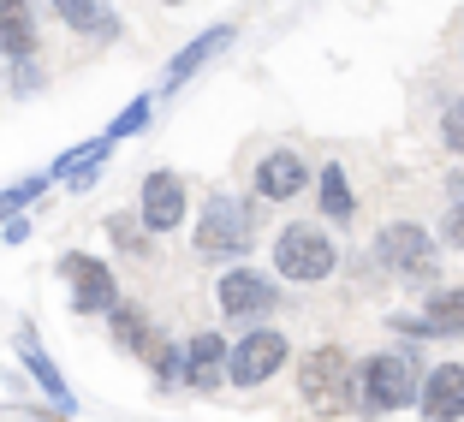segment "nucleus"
<instances>
[{"label": "nucleus", "instance_id": "nucleus-27", "mask_svg": "<svg viewBox=\"0 0 464 422\" xmlns=\"http://www.w3.org/2000/svg\"><path fill=\"white\" fill-rule=\"evenodd\" d=\"M30 238V220H6V245H24Z\"/></svg>", "mask_w": 464, "mask_h": 422}, {"label": "nucleus", "instance_id": "nucleus-13", "mask_svg": "<svg viewBox=\"0 0 464 422\" xmlns=\"http://www.w3.org/2000/svg\"><path fill=\"white\" fill-rule=\"evenodd\" d=\"M304 191H310V167L292 149H268L256 161V197L262 203H292V197H304Z\"/></svg>", "mask_w": 464, "mask_h": 422}, {"label": "nucleus", "instance_id": "nucleus-23", "mask_svg": "<svg viewBox=\"0 0 464 422\" xmlns=\"http://www.w3.org/2000/svg\"><path fill=\"white\" fill-rule=\"evenodd\" d=\"M150 113H155V96H137V101H125V108L113 113L108 137H113V143H125V137H137L143 125H150Z\"/></svg>", "mask_w": 464, "mask_h": 422}, {"label": "nucleus", "instance_id": "nucleus-19", "mask_svg": "<svg viewBox=\"0 0 464 422\" xmlns=\"http://www.w3.org/2000/svg\"><path fill=\"white\" fill-rule=\"evenodd\" d=\"M315 203H322V220H334V226H352L357 197H352V178H345L340 161H328L322 173H315Z\"/></svg>", "mask_w": 464, "mask_h": 422}, {"label": "nucleus", "instance_id": "nucleus-7", "mask_svg": "<svg viewBox=\"0 0 464 422\" xmlns=\"http://www.w3.org/2000/svg\"><path fill=\"white\" fill-rule=\"evenodd\" d=\"M280 363H292L286 333H274V327H250L245 340L227 351V381L232 387H262V381L280 375Z\"/></svg>", "mask_w": 464, "mask_h": 422}, {"label": "nucleus", "instance_id": "nucleus-25", "mask_svg": "<svg viewBox=\"0 0 464 422\" xmlns=\"http://www.w3.org/2000/svg\"><path fill=\"white\" fill-rule=\"evenodd\" d=\"M440 143H447L452 155H464V101H447V113H440Z\"/></svg>", "mask_w": 464, "mask_h": 422}, {"label": "nucleus", "instance_id": "nucleus-11", "mask_svg": "<svg viewBox=\"0 0 464 422\" xmlns=\"http://www.w3.org/2000/svg\"><path fill=\"white\" fill-rule=\"evenodd\" d=\"M423 422H464V363H435L417 387Z\"/></svg>", "mask_w": 464, "mask_h": 422}, {"label": "nucleus", "instance_id": "nucleus-10", "mask_svg": "<svg viewBox=\"0 0 464 422\" xmlns=\"http://www.w3.org/2000/svg\"><path fill=\"white\" fill-rule=\"evenodd\" d=\"M393 327L411 340H464V286H440L423 315H393Z\"/></svg>", "mask_w": 464, "mask_h": 422}, {"label": "nucleus", "instance_id": "nucleus-3", "mask_svg": "<svg viewBox=\"0 0 464 422\" xmlns=\"http://www.w3.org/2000/svg\"><path fill=\"white\" fill-rule=\"evenodd\" d=\"M298 398L322 417H345L357 405V363L340 345H315L298 357Z\"/></svg>", "mask_w": 464, "mask_h": 422}, {"label": "nucleus", "instance_id": "nucleus-20", "mask_svg": "<svg viewBox=\"0 0 464 422\" xmlns=\"http://www.w3.org/2000/svg\"><path fill=\"white\" fill-rule=\"evenodd\" d=\"M108 327H113V345H120L125 357H143V345L155 340V333H161V327L150 321V310H143V303H113V315H108Z\"/></svg>", "mask_w": 464, "mask_h": 422}, {"label": "nucleus", "instance_id": "nucleus-26", "mask_svg": "<svg viewBox=\"0 0 464 422\" xmlns=\"http://www.w3.org/2000/svg\"><path fill=\"white\" fill-rule=\"evenodd\" d=\"M42 90V66H36V54L30 60H13V96H36Z\"/></svg>", "mask_w": 464, "mask_h": 422}, {"label": "nucleus", "instance_id": "nucleus-2", "mask_svg": "<svg viewBox=\"0 0 464 422\" xmlns=\"http://www.w3.org/2000/svg\"><path fill=\"white\" fill-rule=\"evenodd\" d=\"M417 387H423L417 351H369L357 363V410H369V417L417 405Z\"/></svg>", "mask_w": 464, "mask_h": 422}, {"label": "nucleus", "instance_id": "nucleus-5", "mask_svg": "<svg viewBox=\"0 0 464 422\" xmlns=\"http://www.w3.org/2000/svg\"><path fill=\"white\" fill-rule=\"evenodd\" d=\"M369 256L382 262V268H393L399 280H411V286H435V273H440L435 238H429L417 220H393V226H382Z\"/></svg>", "mask_w": 464, "mask_h": 422}, {"label": "nucleus", "instance_id": "nucleus-21", "mask_svg": "<svg viewBox=\"0 0 464 422\" xmlns=\"http://www.w3.org/2000/svg\"><path fill=\"white\" fill-rule=\"evenodd\" d=\"M102 226H108V238H113V250H120V256H131V262H150V238L155 232L143 226V220H131V215H108L102 220Z\"/></svg>", "mask_w": 464, "mask_h": 422}, {"label": "nucleus", "instance_id": "nucleus-16", "mask_svg": "<svg viewBox=\"0 0 464 422\" xmlns=\"http://www.w3.org/2000/svg\"><path fill=\"white\" fill-rule=\"evenodd\" d=\"M108 155H113V137L102 131L96 143H72V149L48 167V178H66L72 191H90V185L102 178V167H108Z\"/></svg>", "mask_w": 464, "mask_h": 422}, {"label": "nucleus", "instance_id": "nucleus-28", "mask_svg": "<svg viewBox=\"0 0 464 422\" xmlns=\"http://www.w3.org/2000/svg\"><path fill=\"white\" fill-rule=\"evenodd\" d=\"M167 6H179V0H167Z\"/></svg>", "mask_w": 464, "mask_h": 422}, {"label": "nucleus", "instance_id": "nucleus-22", "mask_svg": "<svg viewBox=\"0 0 464 422\" xmlns=\"http://www.w3.org/2000/svg\"><path fill=\"white\" fill-rule=\"evenodd\" d=\"M48 185H54L48 173H30V178H18V185H6V191H0V220L24 215V208L36 203V197H48Z\"/></svg>", "mask_w": 464, "mask_h": 422}, {"label": "nucleus", "instance_id": "nucleus-24", "mask_svg": "<svg viewBox=\"0 0 464 422\" xmlns=\"http://www.w3.org/2000/svg\"><path fill=\"white\" fill-rule=\"evenodd\" d=\"M440 245L464 250V178H452V203H447V220H440Z\"/></svg>", "mask_w": 464, "mask_h": 422}, {"label": "nucleus", "instance_id": "nucleus-8", "mask_svg": "<svg viewBox=\"0 0 464 422\" xmlns=\"http://www.w3.org/2000/svg\"><path fill=\"white\" fill-rule=\"evenodd\" d=\"M215 298L232 321H262V315H274V303H280V286H274L262 268H227Z\"/></svg>", "mask_w": 464, "mask_h": 422}, {"label": "nucleus", "instance_id": "nucleus-6", "mask_svg": "<svg viewBox=\"0 0 464 422\" xmlns=\"http://www.w3.org/2000/svg\"><path fill=\"white\" fill-rule=\"evenodd\" d=\"M54 273L72 286V315H113L120 303V286H113V268L90 250H66L54 262Z\"/></svg>", "mask_w": 464, "mask_h": 422}, {"label": "nucleus", "instance_id": "nucleus-17", "mask_svg": "<svg viewBox=\"0 0 464 422\" xmlns=\"http://www.w3.org/2000/svg\"><path fill=\"white\" fill-rule=\"evenodd\" d=\"M0 54L6 60L36 54V13H30V0H0Z\"/></svg>", "mask_w": 464, "mask_h": 422}, {"label": "nucleus", "instance_id": "nucleus-1", "mask_svg": "<svg viewBox=\"0 0 464 422\" xmlns=\"http://www.w3.org/2000/svg\"><path fill=\"white\" fill-rule=\"evenodd\" d=\"M191 245L203 262H245L250 245H256V208L232 191H208L203 208H197Z\"/></svg>", "mask_w": 464, "mask_h": 422}, {"label": "nucleus", "instance_id": "nucleus-9", "mask_svg": "<svg viewBox=\"0 0 464 422\" xmlns=\"http://www.w3.org/2000/svg\"><path fill=\"white\" fill-rule=\"evenodd\" d=\"M185 208H191L185 178L167 173V167H155V173L143 178V191H137V220H143L150 232H179L185 226Z\"/></svg>", "mask_w": 464, "mask_h": 422}, {"label": "nucleus", "instance_id": "nucleus-18", "mask_svg": "<svg viewBox=\"0 0 464 422\" xmlns=\"http://www.w3.org/2000/svg\"><path fill=\"white\" fill-rule=\"evenodd\" d=\"M54 13L66 18L78 36H96V42H113V36H120V13H113L108 0H54Z\"/></svg>", "mask_w": 464, "mask_h": 422}, {"label": "nucleus", "instance_id": "nucleus-14", "mask_svg": "<svg viewBox=\"0 0 464 422\" xmlns=\"http://www.w3.org/2000/svg\"><path fill=\"white\" fill-rule=\"evenodd\" d=\"M238 36V24H208L203 36H191L185 48H179L173 60H167V78H161V96H173V90H185V78H197V72L208 66V60L227 48V42Z\"/></svg>", "mask_w": 464, "mask_h": 422}, {"label": "nucleus", "instance_id": "nucleus-12", "mask_svg": "<svg viewBox=\"0 0 464 422\" xmlns=\"http://www.w3.org/2000/svg\"><path fill=\"white\" fill-rule=\"evenodd\" d=\"M18 363H24V375L42 387V393L54 398V410L66 417V410H78V398H72V387H66V375H60V363L48 351H42V340H36V327H18Z\"/></svg>", "mask_w": 464, "mask_h": 422}, {"label": "nucleus", "instance_id": "nucleus-15", "mask_svg": "<svg viewBox=\"0 0 464 422\" xmlns=\"http://www.w3.org/2000/svg\"><path fill=\"white\" fill-rule=\"evenodd\" d=\"M227 351L232 345L220 340V333H191V345H185V381L191 393H220L227 387Z\"/></svg>", "mask_w": 464, "mask_h": 422}, {"label": "nucleus", "instance_id": "nucleus-4", "mask_svg": "<svg viewBox=\"0 0 464 422\" xmlns=\"http://www.w3.org/2000/svg\"><path fill=\"white\" fill-rule=\"evenodd\" d=\"M274 268L292 286H322L334 268H340V245L328 238V226L315 220H292L280 238H274Z\"/></svg>", "mask_w": 464, "mask_h": 422}]
</instances>
